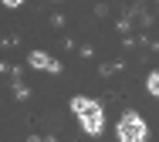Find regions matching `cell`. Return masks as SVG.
<instances>
[{
    "mask_svg": "<svg viewBox=\"0 0 159 142\" xmlns=\"http://www.w3.org/2000/svg\"><path fill=\"white\" fill-rule=\"evenodd\" d=\"M71 112L78 115V125L88 132V135H98L102 129H105V112L98 102L92 98H71Z\"/></svg>",
    "mask_w": 159,
    "mask_h": 142,
    "instance_id": "1",
    "label": "cell"
},
{
    "mask_svg": "<svg viewBox=\"0 0 159 142\" xmlns=\"http://www.w3.org/2000/svg\"><path fill=\"white\" fill-rule=\"evenodd\" d=\"M115 135H119V142H146L149 125H146V118L139 112H125L119 118V125H115Z\"/></svg>",
    "mask_w": 159,
    "mask_h": 142,
    "instance_id": "2",
    "label": "cell"
},
{
    "mask_svg": "<svg viewBox=\"0 0 159 142\" xmlns=\"http://www.w3.org/2000/svg\"><path fill=\"white\" fill-rule=\"evenodd\" d=\"M31 64H34V68H41V71H48V68L58 71V61H51L44 51H34V54H31Z\"/></svg>",
    "mask_w": 159,
    "mask_h": 142,
    "instance_id": "3",
    "label": "cell"
},
{
    "mask_svg": "<svg viewBox=\"0 0 159 142\" xmlns=\"http://www.w3.org/2000/svg\"><path fill=\"white\" fill-rule=\"evenodd\" d=\"M146 88H149V95H152V98H159V71H152V74H149Z\"/></svg>",
    "mask_w": 159,
    "mask_h": 142,
    "instance_id": "4",
    "label": "cell"
}]
</instances>
